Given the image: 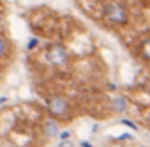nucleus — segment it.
Wrapping results in <instances>:
<instances>
[{"label":"nucleus","mask_w":150,"mask_h":147,"mask_svg":"<svg viewBox=\"0 0 150 147\" xmlns=\"http://www.w3.org/2000/svg\"><path fill=\"white\" fill-rule=\"evenodd\" d=\"M47 108H49L52 116L65 118L69 113V102L63 95H52L47 99Z\"/></svg>","instance_id":"f257e3e1"},{"label":"nucleus","mask_w":150,"mask_h":147,"mask_svg":"<svg viewBox=\"0 0 150 147\" xmlns=\"http://www.w3.org/2000/svg\"><path fill=\"white\" fill-rule=\"evenodd\" d=\"M103 13L105 18L113 24H124L127 21V10L116 2H110V4L105 5Z\"/></svg>","instance_id":"f03ea898"},{"label":"nucleus","mask_w":150,"mask_h":147,"mask_svg":"<svg viewBox=\"0 0 150 147\" xmlns=\"http://www.w3.org/2000/svg\"><path fill=\"white\" fill-rule=\"evenodd\" d=\"M45 60L53 66H65L68 65L69 62V55H68V50L65 49L63 45H52L49 47V50L45 52Z\"/></svg>","instance_id":"7ed1b4c3"},{"label":"nucleus","mask_w":150,"mask_h":147,"mask_svg":"<svg viewBox=\"0 0 150 147\" xmlns=\"http://www.w3.org/2000/svg\"><path fill=\"white\" fill-rule=\"evenodd\" d=\"M44 133L47 134L49 137H55L60 134V126L58 123H57L53 118H50V120H47L45 123H44Z\"/></svg>","instance_id":"20e7f679"},{"label":"nucleus","mask_w":150,"mask_h":147,"mask_svg":"<svg viewBox=\"0 0 150 147\" xmlns=\"http://www.w3.org/2000/svg\"><path fill=\"white\" fill-rule=\"evenodd\" d=\"M10 49H11L10 40L7 39V36H4V34L0 33V60L5 58L10 53Z\"/></svg>","instance_id":"39448f33"},{"label":"nucleus","mask_w":150,"mask_h":147,"mask_svg":"<svg viewBox=\"0 0 150 147\" xmlns=\"http://www.w3.org/2000/svg\"><path fill=\"white\" fill-rule=\"evenodd\" d=\"M111 105H113V110L116 111V113H123L127 108V100L124 97H115L113 100H111Z\"/></svg>","instance_id":"423d86ee"},{"label":"nucleus","mask_w":150,"mask_h":147,"mask_svg":"<svg viewBox=\"0 0 150 147\" xmlns=\"http://www.w3.org/2000/svg\"><path fill=\"white\" fill-rule=\"evenodd\" d=\"M142 57L150 62V39L144 40V44H142Z\"/></svg>","instance_id":"0eeeda50"},{"label":"nucleus","mask_w":150,"mask_h":147,"mask_svg":"<svg viewBox=\"0 0 150 147\" xmlns=\"http://www.w3.org/2000/svg\"><path fill=\"white\" fill-rule=\"evenodd\" d=\"M69 136H71L69 131H63V133H60V139L62 141H69Z\"/></svg>","instance_id":"6e6552de"},{"label":"nucleus","mask_w":150,"mask_h":147,"mask_svg":"<svg viewBox=\"0 0 150 147\" xmlns=\"http://www.w3.org/2000/svg\"><path fill=\"white\" fill-rule=\"evenodd\" d=\"M58 147H76V146L71 142V141H62V142L58 144Z\"/></svg>","instance_id":"1a4fd4ad"},{"label":"nucleus","mask_w":150,"mask_h":147,"mask_svg":"<svg viewBox=\"0 0 150 147\" xmlns=\"http://www.w3.org/2000/svg\"><path fill=\"white\" fill-rule=\"evenodd\" d=\"M121 123H123V124H126V126H129V128H132L134 131L137 129V126L132 123V121H129V120H121Z\"/></svg>","instance_id":"9d476101"},{"label":"nucleus","mask_w":150,"mask_h":147,"mask_svg":"<svg viewBox=\"0 0 150 147\" xmlns=\"http://www.w3.org/2000/svg\"><path fill=\"white\" fill-rule=\"evenodd\" d=\"M81 147H92V146L87 142V141H82V142H81Z\"/></svg>","instance_id":"9b49d317"},{"label":"nucleus","mask_w":150,"mask_h":147,"mask_svg":"<svg viewBox=\"0 0 150 147\" xmlns=\"http://www.w3.org/2000/svg\"><path fill=\"white\" fill-rule=\"evenodd\" d=\"M5 102H7V97H5V95H4V97H0V105H4Z\"/></svg>","instance_id":"f8f14e48"}]
</instances>
